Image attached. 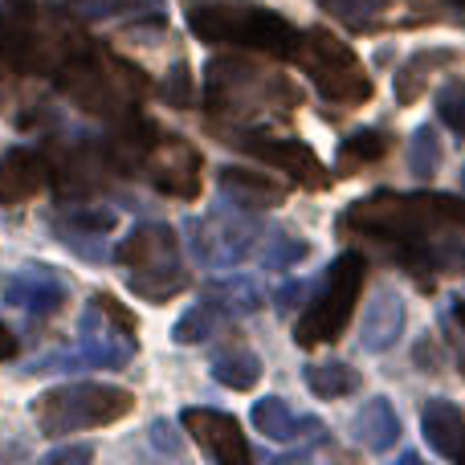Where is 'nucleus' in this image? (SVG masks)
<instances>
[{
  "mask_svg": "<svg viewBox=\"0 0 465 465\" xmlns=\"http://www.w3.org/2000/svg\"><path fill=\"white\" fill-rule=\"evenodd\" d=\"M453 62H461V54H458V49H441V45L412 54L409 62L396 70V98H401L404 106H412L429 90V78H433L441 65H453Z\"/></svg>",
  "mask_w": 465,
  "mask_h": 465,
  "instance_id": "obj_19",
  "label": "nucleus"
},
{
  "mask_svg": "<svg viewBox=\"0 0 465 465\" xmlns=\"http://www.w3.org/2000/svg\"><path fill=\"white\" fill-rule=\"evenodd\" d=\"M45 180H49L45 160H41L37 152L16 147V152H8L5 160H0V204L16 209V204H25L29 196H37V188L45 184Z\"/></svg>",
  "mask_w": 465,
  "mask_h": 465,
  "instance_id": "obj_14",
  "label": "nucleus"
},
{
  "mask_svg": "<svg viewBox=\"0 0 465 465\" xmlns=\"http://www.w3.org/2000/svg\"><path fill=\"white\" fill-rule=\"evenodd\" d=\"M437 111H441V119L450 123L458 135H465V86L441 90V98H437Z\"/></svg>",
  "mask_w": 465,
  "mask_h": 465,
  "instance_id": "obj_32",
  "label": "nucleus"
},
{
  "mask_svg": "<svg viewBox=\"0 0 465 465\" xmlns=\"http://www.w3.org/2000/svg\"><path fill=\"white\" fill-rule=\"evenodd\" d=\"M351 429H355V441L371 453H388L396 441H401V417H396V409L384 401V396L363 404V409L355 412Z\"/></svg>",
  "mask_w": 465,
  "mask_h": 465,
  "instance_id": "obj_18",
  "label": "nucleus"
},
{
  "mask_svg": "<svg viewBox=\"0 0 465 465\" xmlns=\"http://www.w3.org/2000/svg\"><path fill=\"white\" fill-rule=\"evenodd\" d=\"M306 257V241L286 237V232H273L270 245L262 249V265L265 270H286V265H298Z\"/></svg>",
  "mask_w": 465,
  "mask_h": 465,
  "instance_id": "obj_30",
  "label": "nucleus"
},
{
  "mask_svg": "<svg viewBox=\"0 0 465 465\" xmlns=\"http://www.w3.org/2000/svg\"><path fill=\"white\" fill-rule=\"evenodd\" d=\"M94 458V450H90V445H62V450H54L49 453V465H65V461H90Z\"/></svg>",
  "mask_w": 465,
  "mask_h": 465,
  "instance_id": "obj_36",
  "label": "nucleus"
},
{
  "mask_svg": "<svg viewBox=\"0 0 465 465\" xmlns=\"http://www.w3.org/2000/svg\"><path fill=\"white\" fill-rule=\"evenodd\" d=\"M204 298H209V302L217 306L225 319H245V314H257L265 306L262 286H257L253 278H245V273H229V278L209 282Z\"/></svg>",
  "mask_w": 465,
  "mask_h": 465,
  "instance_id": "obj_20",
  "label": "nucleus"
},
{
  "mask_svg": "<svg viewBox=\"0 0 465 465\" xmlns=\"http://www.w3.org/2000/svg\"><path fill=\"white\" fill-rule=\"evenodd\" d=\"M306 388H311L314 396H322V401H339V396L360 392V371L339 360L311 363V368H306Z\"/></svg>",
  "mask_w": 465,
  "mask_h": 465,
  "instance_id": "obj_24",
  "label": "nucleus"
},
{
  "mask_svg": "<svg viewBox=\"0 0 465 465\" xmlns=\"http://www.w3.org/2000/svg\"><path fill=\"white\" fill-rule=\"evenodd\" d=\"M237 147L241 152H249V155H257V160L273 163V168H282L290 180H298L302 188H327V180H331V172L322 168V160L306 143H298V139L237 135Z\"/></svg>",
  "mask_w": 465,
  "mask_h": 465,
  "instance_id": "obj_12",
  "label": "nucleus"
},
{
  "mask_svg": "<svg viewBox=\"0 0 465 465\" xmlns=\"http://www.w3.org/2000/svg\"><path fill=\"white\" fill-rule=\"evenodd\" d=\"M163 98H168V106H176V111H188V106H193V74H188V65H184V62H180L176 70L168 74Z\"/></svg>",
  "mask_w": 465,
  "mask_h": 465,
  "instance_id": "obj_31",
  "label": "nucleus"
},
{
  "mask_svg": "<svg viewBox=\"0 0 465 465\" xmlns=\"http://www.w3.org/2000/svg\"><path fill=\"white\" fill-rule=\"evenodd\" d=\"M119 262L127 265V282L147 302H168L188 286V270L180 257V241L168 225H139L119 245Z\"/></svg>",
  "mask_w": 465,
  "mask_h": 465,
  "instance_id": "obj_6",
  "label": "nucleus"
},
{
  "mask_svg": "<svg viewBox=\"0 0 465 465\" xmlns=\"http://www.w3.org/2000/svg\"><path fill=\"white\" fill-rule=\"evenodd\" d=\"M180 425L188 429L196 445L209 453L213 461L221 465H249V445H245V433L241 425L229 417V412H217V409H184L180 412Z\"/></svg>",
  "mask_w": 465,
  "mask_h": 465,
  "instance_id": "obj_11",
  "label": "nucleus"
},
{
  "mask_svg": "<svg viewBox=\"0 0 465 465\" xmlns=\"http://www.w3.org/2000/svg\"><path fill=\"white\" fill-rule=\"evenodd\" d=\"M453 319H458V322H461V331H465V302L453 306Z\"/></svg>",
  "mask_w": 465,
  "mask_h": 465,
  "instance_id": "obj_40",
  "label": "nucleus"
},
{
  "mask_svg": "<svg viewBox=\"0 0 465 465\" xmlns=\"http://www.w3.org/2000/svg\"><path fill=\"white\" fill-rule=\"evenodd\" d=\"M94 306L106 314V319L114 322V327H123V331H127V335H135V331H139V319H135V314H131L127 306H123L114 294H94Z\"/></svg>",
  "mask_w": 465,
  "mask_h": 465,
  "instance_id": "obj_33",
  "label": "nucleus"
},
{
  "mask_svg": "<svg viewBox=\"0 0 465 465\" xmlns=\"http://www.w3.org/2000/svg\"><path fill=\"white\" fill-rule=\"evenodd\" d=\"M253 429L270 441H294V437H306L319 429L314 417H294L290 404L282 396H265V401L253 404Z\"/></svg>",
  "mask_w": 465,
  "mask_h": 465,
  "instance_id": "obj_22",
  "label": "nucleus"
},
{
  "mask_svg": "<svg viewBox=\"0 0 465 465\" xmlns=\"http://www.w3.org/2000/svg\"><path fill=\"white\" fill-rule=\"evenodd\" d=\"M221 188L232 196L237 209H273V204H282V196H286V188H282L278 180L262 176V172H245V168L221 172Z\"/></svg>",
  "mask_w": 465,
  "mask_h": 465,
  "instance_id": "obj_21",
  "label": "nucleus"
},
{
  "mask_svg": "<svg viewBox=\"0 0 465 465\" xmlns=\"http://www.w3.org/2000/svg\"><path fill=\"white\" fill-rule=\"evenodd\" d=\"M213 380L232 388V392H249V388H257V380H262V360H257L249 347L229 343L225 351L213 355Z\"/></svg>",
  "mask_w": 465,
  "mask_h": 465,
  "instance_id": "obj_23",
  "label": "nucleus"
},
{
  "mask_svg": "<svg viewBox=\"0 0 465 465\" xmlns=\"http://www.w3.org/2000/svg\"><path fill=\"white\" fill-rule=\"evenodd\" d=\"M388 155V139L380 131H355L351 139H343L339 147V168H360V163H376Z\"/></svg>",
  "mask_w": 465,
  "mask_h": 465,
  "instance_id": "obj_28",
  "label": "nucleus"
},
{
  "mask_svg": "<svg viewBox=\"0 0 465 465\" xmlns=\"http://www.w3.org/2000/svg\"><path fill=\"white\" fill-rule=\"evenodd\" d=\"M302 103L298 90L278 74L257 70L245 57H213L204 70V111L213 119H253V114H290Z\"/></svg>",
  "mask_w": 465,
  "mask_h": 465,
  "instance_id": "obj_3",
  "label": "nucleus"
},
{
  "mask_svg": "<svg viewBox=\"0 0 465 465\" xmlns=\"http://www.w3.org/2000/svg\"><path fill=\"white\" fill-rule=\"evenodd\" d=\"M302 294H306V286H302V282H290V286H282L278 294H273V306H278V311L286 314V311H294V306L302 302Z\"/></svg>",
  "mask_w": 465,
  "mask_h": 465,
  "instance_id": "obj_37",
  "label": "nucleus"
},
{
  "mask_svg": "<svg viewBox=\"0 0 465 465\" xmlns=\"http://www.w3.org/2000/svg\"><path fill=\"white\" fill-rule=\"evenodd\" d=\"M8 355H16V335L8 327H0V360H8Z\"/></svg>",
  "mask_w": 465,
  "mask_h": 465,
  "instance_id": "obj_39",
  "label": "nucleus"
},
{
  "mask_svg": "<svg viewBox=\"0 0 465 465\" xmlns=\"http://www.w3.org/2000/svg\"><path fill=\"white\" fill-rule=\"evenodd\" d=\"M221 319H225V314L217 311V306L209 302V298H204V302H196L193 311L184 314V319L176 322V331H172V339H176V343H204V339H213L217 335V327H221Z\"/></svg>",
  "mask_w": 465,
  "mask_h": 465,
  "instance_id": "obj_27",
  "label": "nucleus"
},
{
  "mask_svg": "<svg viewBox=\"0 0 465 465\" xmlns=\"http://www.w3.org/2000/svg\"><path fill=\"white\" fill-rule=\"evenodd\" d=\"M5 302L8 306H29L33 314H54V311H62L65 290L45 265H37V270L16 273V278L5 282Z\"/></svg>",
  "mask_w": 465,
  "mask_h": 465,
  "instance_id": "obj_16",
  "label": "nucleus"
},
{
  "mask_svg": "<svg viewBox=\"0 0 465 465\" xmlns=\"http://www.w3.org/2000/svg\"><path fill=\"white\" fill-rule=\"evenodd\" d=\"M188 25L201 41L213 45H245V49H262L270 57H294L298 49V29L286 16L270 13V8L245 5V0H232V5H193L188 8Z\"/></svg>",
  "mask_w": 465,
  "mask_h": 465,
  "instance_id": "obj_4",
  "label": "nucleus"
},
{
  "mask_svg": "<svg viewBox=\"0 0 465 465\" xmlns=\"http://www.w3.org/2000/svg\"><path fill=\"white\" fill-rule=\"evenodd\" d=\"M441 160H445V147H441V139H437V131L433 127L412 131V139H409V172L412 176L433 180L437 168H441Z\"/></svg>",
  "mask_w": 465,
  "mask_h": 465,
  "instance_id": "obj_26",
  "label": "nucleus"
},
{
  "mask_svg": "<svg viewBox=\"0 0 465 465\" xmlns=\"http://www.w3.org/2000/svg\"><path fill=\"white\" fill-rule=\"evenodd\" d=\"M343 229L392 245L420 282H433L429 273H465V204L453 196L371 193L343 213Z\"/></svg>",
  "mask_w": 465,
  "mask_h": 465,
  "instance_id": "obj_1",
  "label": "nucleus"
},
{
  "mask_svg": "<svg viewBox=\"0 0 465 465\" xmlns=\"http://www.w3.org/2000/svg\"><path fill=\"white\" fill-rule=\"evenodd\" d=\"M131 339L127 331H119L111 322V327H98L94 322V311L82 319V360L90 363V368H123V363L131 360Z\"/></svg>",
  "mask_w": 465,
  "mask_h": 465,
  "instance_id": "obj_17",
  "label": "nucleus"
},
{
  "mask_svg": "<svg viewBox=\"0 0 465 465\" xmlns=\"http://www.w3.org/2000/svg\"><path fill=\"white\" fill-rule=\"evenodd\" d=\"M420 429H425V441L433 453H441L450 461H465V417L458 404L441 401V396L429 401L420 409Z\"/></svg>",
  "mask_w": 465,
  "mask_h": 465,
  "instance_id": "obj_13",
  "label": "nucleus"
},
{
  "mask_svg": "<svg viewBox=\"0 0 465 465\" xmlns=\"http://www.w3.org/2000/svg\"><path fill=\"white\" fill-rule=\"evenodd\" d=\"M193 257L204 265V270H229V265H241L249 253H253V241L262 237L253 217H245L241 209H213L204 217H196L193 225Z\"/></svg>",
  "mask_w": 465,
  "mask_h": 465,
  "instance_id": "obj_9",
  "label": "nucleus"
},
{
  "mask_svg": "<svg viewBox=\"0 0 465 465\" xmlns=\"http://www.w3.org/2000/svg\"><path fill=\"white\" fill-rule=\"evenodd\" d=\"M57 90L82 111L103 114V119H123L131 114L135 98L147 90V78L139 65H127L114 54H98V49L82 45L57 65Z\"/></svg>",
  "mask_w": 465,
  "mask_h": 465,
  "instance_id": "obj_2",
  "label": "nucleus"
},
{
  "mask_svg": "<svg viewBox=\"0 0 465 465\" xmlns=\"http://www.w3.org/2000/svg\"><path fill=\"white\" fill-rule=\"evenodd\" d=\"M298 65L311 74V82L319 86V94L327 103L339 106H363L371 98V78L363 70V62L355 57V49L347 41H339L331 29H306L298 37L294 49Z\"/></svg>",
  "mask_w": 465,
  "mask_h": 465,
  "instance_id": "obj_7",
  "label": "nucleus"
},
{
  "mask_svg": "<svg viewBox=\"0 0 465 465\" xmlns=\"http://www.w3.org/2000/svg\"><path fill=\"white\" fill-rule=\"evenodd\" d=\"M57 237H62L65 249L90 257V262H106V257H111L106 237H103V232H94V229H86V225H74V221H70V225H57Z\"/></svg>",
  "mask_w": 465,
  "mask_h": 465,
  "instance_id": "obj_29",
  "label": "nucleus"
},
{
  "mask_svg": "<svg viewBox=\"0 0 465 465\" xmlns=\"http://www.w3.org/2000/svg\"><path fill=\"white\" fill-rule=\"evenodd\" d=\"M363 278H368V262H363L360 253H339L327 270L322 294L314 298L302 319L294 322V343L298 347L335 343L355 314V302H360V294H363Z\"/></svg>",
  "mask_w": 465,
  "mask_h": 465,
  "instance_id": "obj_8",
  "label": "nucleus"
},
{
  "mask_svg": "<svg viewBox=\"0 0 465 465\" xmlns=\"http://www.w3.org/2000/svg\"><path fill=\"white\" fill-rule=\"evenodd\" d=\"M201 152L180 135H160L152 152L143 155V172L155 193L176 196V201H196L201 196Z\"/></svg>",
  "mask_w": 465,
  "mask_h": 465,
  "instance_id": "obj_10",
  "label": "nucleus"
},
{
  "mask_svg": "<svg viewBox=\"0 0 465 465\" xmlns=\"http://www.w3.org/2000/svg\"><path fill=\"white\" fill-rule=\"evenodd\" d=\"M70 221H74V225L94 229V232H111L119 217H114L111 209H70Z\"/></svg>",
  "mask_w": 465,
  "mask_h": 465,
  "instance_id": "obj_34",
  "label": "nucleus"
},
{
  "mask_svg": "<svg viewBox=\"0 0 465 465\" xmlns=\"http://www.w3.org/2000/svg\"><path fill=\"white\" fill-rule=\"evenodd\" d=\"M152 445L163 453V458H180V450H184V445H180V437H176V429H172L168 420H155V425H152Z\"/></svg>",
  "mask_w": 465,
  "mask_h": 465,
  "instance_id": "obj_35",
  "label": "nucleus"
},
{
  "mask_svg": "<svg viewBox=\"0 0 465 465\" xmlns=\"http://www.w3.org/2000/svg\"><path fill=\"white\" fill-rule=\"evenodd\" d=\"M461 184H465V168H461Z\"/></svg>",
  "mask_w": 465,
  "mask_h": 465,
  "instance_id": "obj_41",
  "label": "nucleus"
},
{
  "mask_svg": "<svg viewBox=\"0 0 465 465\" xmlns=\"http://www.w3.org/2000/svg\"><path fill=\"white\" fill-rule=\"evenodd\" d=\"M135 409V396L114 384H62L33 401V420L41 433L65 437L78 429H103Z\"/></svg>",
  "mask_w": 465,
  "mask_h": 465,
  "instance_id": "obj_5",
  "label": "nucleus"
},
{
  "mask_svg": "<svg viewBox=\"0 0 465 465\" xmlns=\"http://www.w3.org/2000/svg\"><path fill=\"white\" fill-rule=\"evenodd\" d=\"M392 5L396 0H322V8H327L331 16L355 25V29H376V25H384Z\"/></svg>",
  "mask_w": 465,
  "mask_h": 465,
  "instance_id": "obj_25",
  "label": "nucleus"
},
{
  "mask_svg": "<svg viewBox=\"0 0 465 465\" xmlns=\"http://www.w3.org/2000/svg\"><path fill=\"white\" fill-rule=\"evenodd\" d=\"M401 331H404V302L392 290H380V294L371 298V306L363 311V331H360L363 351L380 355V351H388V347H396Z\"/></svg>",
  "mask_w": 465,
  "mask_h": 465,
  "instance_id": "obj_15",
  "label": "nucleus"
},
{
  "mask_svg": "<svg viewBox=\"0 0 465 465\" xmlns=\"http://www.w3.org/2000/svg\"><path fill=\"white\" fill-rule=\"evenodd\" d=\"M417 363H420V371H437V363H441V351H437L433 343H420L417 347Z\"/></svg>",
  "mask_w": 465,
  "mask_h": 465,
  "instance_id": "obj_38",
  "label": "nucleus"
}]
</instances>
